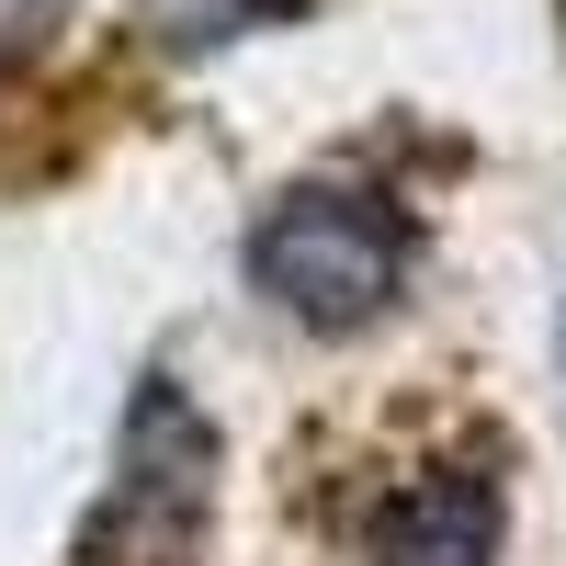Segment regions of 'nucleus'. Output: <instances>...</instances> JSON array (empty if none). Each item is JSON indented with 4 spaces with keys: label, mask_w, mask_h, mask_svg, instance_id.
Listing matches in <instances>:
<instances>
[{
    "label": "nucleus",
    "mask_w": 566,
    "mask_h": 566,
    "mask_svg": "<svg viewBox=\"0 0 566 566\" xmlns=\"http://www.w3.org/2000/svg\"><path fill=\"white\" fill-rule=\"evenodd\" d=\"M250 283L295 317V328H328V340H352L374 328L408 272H419V227L397 193H374V181H295V193H272L261 227H250Z\"/></svg>",
    "instance_id": "nucleus-1"
},
{
    "label": "nucleus",
    "mask_w": 566,
    "mask_h": 566,
    "mask_svg": "<svg viewBox=\"0 0 566 566\" xmlns=\"http://www.w3.org/2000/svg\"><path fill=\"white\" fill-rule=\"evenodd\" d=\"M205 522H216V419L181 397V374H148L125 397L114 476L69 533V566H193Z\"/></svg>",
    "instance_id": "nucleus-2"
},
{
    "label": "nucleus",
    "mask_w": 566,
    "mask_h": 566,
    "mask_svg": "<svg viewBox=\"0 0 566 566\" xmlns=\"http://www.w3.org/2000/svg\"><path fill=\"white\" fill-rule=\"evenodd\" d=\"M363 544H374V566H499V544H510V488H499V453H442V464H408V476L374 499Z\"/></svg>",
    "instance_id": "nucleus-3"
},
{
    "label": "nucleus",
    "mask_w": 566,
    "mask_h": 566,
    "mask_svg": "<svg viewBox=\"0 0 566 566\" xmlns=\"http://www.w3.org/2000/svg\"><path fill=\"white\" fill-rule=\"evenodd\" d=\"M272 12H295V0H148V23H159V34H193V45L250 34V23H272Z\"/></svg>",
    "instance_id": "nucleus-4"
},
{
    "label": "nucleus",
    "mask_w": 566,
    "mask_h": 566,
    "mask_svg": "<svg viewBox=\"0 0 566 566\" xmlns=\"http://www.w3.org/2000/svg\"><path fill=\"white\" fill-rule=\"evenodd\" d=\"M57 12H69V0H0V69H23L34 45L57 34Z\"/></svg>",
    "instance_id": "nucleus-5"
},
{
    "label": "nucleus",
    "mask_w": 566,
    "mask_h": 566,
    "mask_svg": "<svg viewBox=\"0 0 566 566\" xmlns=\"http://www.w3.org/2000/svg\"><path fill=\"white\" fill-rule=\"evenodd\" d=\"M555 374H566V317H555Z\"/></svg>",
    "instance_id": "nucleus-6"
}]
</instances>
